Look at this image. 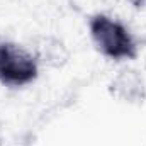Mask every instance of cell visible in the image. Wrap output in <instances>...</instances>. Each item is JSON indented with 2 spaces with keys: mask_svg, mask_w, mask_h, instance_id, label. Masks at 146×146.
<instances>
[{
  "mask_svg": "<svg viewBox=\"0 0 146 146\" xmlns=\"http://www.w3.org/2000/svg\"><path fill=\"white\" fill-rule=\"evenodd\" d=\"M88 36L95 51L110 61H129L139 53V46L129 27L109 14L99 12L88 19Z\"/></svg>",
  "mask_w": 146,
  "mask_h": 146,
  "instance_id": "6da1fadb",
  "label": "cell"
},
{
  "mask_svg": "<svg viewBox=\"0 0 146 146\" xmlns=\"http://www.w3.org/2000/svg\"><path fill=\"white\" fill-rule=\"evenodd\" d=\"M39 61L31 46L15 41H0V85L22 88L36 82L39 76Z\"/></svg>",
  "mask_w": 146,
  "mask_h": 146,
  "instance_id": "7a4b0ae2",
  "label": "cell"
},
{
  "mask_svg": "<svg viewBox=\"0 0 146 146\" xmlns=\"http://www.w3.org/2000/svg\"><path fill=\"white\" fill-rule=\"evenodd\" d=\"M110 94L127 104H139L146 97V83L143 75L134 68H122L110 83Z\"/></svg>",
  "mask_w": 146,
  "mask_h": 146,
  "instance_id": "3957f363",
  "label": "cell"
},
{
  "mask_svg": "<svg viewBox=\"0 0 146 146\" xmlns=\"http://www.w3.org/2000/svg\"><path fill=\"white\" fill-rule=\"evenodd\" d=\"M31 49L34 51L39 65L46 63V65H51V66H60L68 58V53H66L65 46L61 44V41H58V39H54L51 36L39 37L37 44L34 48L31 46Z\"/></svg>",
  "mask_w": 146,
  "mask_h": 146,
  "instance_id": "277c9868",
  "label": "cell"
}]
</instances>
